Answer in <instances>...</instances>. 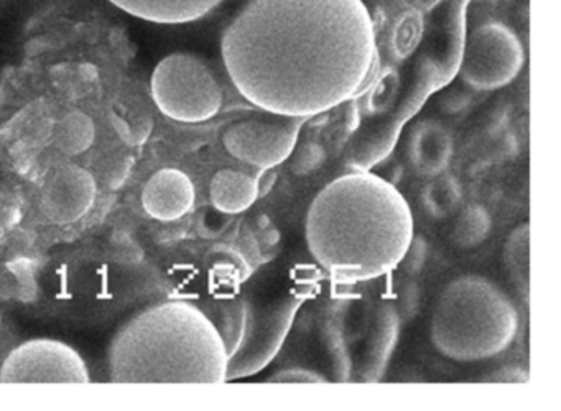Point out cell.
Listing matches in <instances>:
<instances>
[{
  "instance_id": "cell-1",
  "label": "cell",
  "mask_w": 561,
  "mask_h": 411,
  "mask_svg": "<svg viewBox=\"0 0 561 411\" xmlns=\"http://www.w3.org/2000/svg\"><path fill=\"white\" fill-rule=\"evenodd\" d=\"M221 49L249 102L291 117L310 118L363 94L379 62L363 0H248Z\"/></svg>"
},
{
  "instance_id": "cell-2",
  "label": "cell",
  "mask_w": 561,
  "mask_h": 411,
  "mask_svg": "<svg viewBox=\"0 0 561 411\" xmlns=\"http://www.w3.org/2000/svg\"><path fill=\"white\" fill-rule=\"evenodd\" d=\"M305 236L311 255L331 278L367 282L405 260L413 243L412 210L390 181L354 168L317 194Z\"/></svg>"
},
{
  "instance_id": "cell-3",
  "label": "cell",
  "mask_w": 561,
  "mask_h": 411,
  "mask_svg": "<svg viewBox=\"0 0 561 411\" xmlns=\"http://www.w3.org/2000/svg\"><path fill=\"white\" fill-rule=\"evenodd\" d=\"M229 354L208 316L190 301L144 309L111 342L114 384H222Z\"/></svg>"
},
{
  "instance_id": "cell-4",
  "label": "cell",
  "mask_w": 561,
  "mask_h": 411,
  "mask_svg": "<svg viewBox=\"0 0 561 411\" xmlns=\"http://www.w3.org/2000/svg\"><path fill=\"white\" fill-rule=\"evenodd\" d=\"M517 334V311L491 279L462 275L439 293L430 319L436 351L459 362L482 361L504 352Z\"/></svg>"
},
{
  "instance_id": "cell-5",
  "label": "cell",
  "mask_w": 561,
  "mask_h": 411,
  "mask_svg": "<svg viewBox=\"0 0 561 411\" xmlns=\"http://www.w3.org/2000/svg\"><path fill=\"white\" fill-rule=\"evenodd\" d=\"M152 99L163 115L183 124H199L222 107V89L215 72L192 53L165 56L153 69Z\"/></svg>"
},
{
  "instance_id": "cell-6",
  "label": "cell",
  "mask_w": 561,
  "mask_h": 411,
  "mask_svg": "<svg viewBox=\"0 0 561 411\" xmlns=\"http://www.w3.org/2000/svg\"><path fill=\"white\" fill-rule=\"evenodd\" d=\"M525 49L517 33L501 22H488L465 36L458 72L476 91L511 84L524 68Z\"/></svg>"
},
{
  "instance_id": "cell-7",
  "label": "cell",
  "mask_w": 561,
  "mask_h": 411,
  "mask_svg": "<svg viewBox=\"0 0 561 411\" xmlns=\"http://www.w3.org/2000/svg\"><path fill=\"white\" fill-rule=\"evenodd\" d=\"M305 296L298 289L267 305L248 308L244 332L238 349L229 357L226 380L251 377L271 364L287 339Z\"/></svg>"
},
{
  "instance_id": "cell-8",
  "label": "cell",
  "mask_w": 561,
  "mask_h": 411,
  "mask_svg": "<svg viewBox=\"0 0 561 411\" xmlns=\"http://www.w3.org/2000/svg\"><path fill=\"white\" fill-rule=\"evenodd\" d=\"M305 121V117L265 112L229 125L222 144L238 160L262 171L272 170L294 153Z\"/></svg>"
},
{
  "instance_id": "cell-9",
  "label": "cell",
  "mask_w": 561,
  "mask_h": 411,
  "mask_svg": "<svg viewBox=\"0 0 561 411\" xmlns=\"http://www.w3.org/2000/svg\"><path fill=\"white\" fill-rule=\"evenodd\" d=\"M83 357L57 339H32L15 347L0 368L2 384H90Z\"/></svg>"
},
{
  "instance_id": "cell-10",
  "label": "cell",
  "mask_w": 561,
  "mask_h": 411,
  "mask_svg": "<svg viewBox=\"0 0 561 411\" xmlns=\"http://www.w3.org/2000/svg\"><path fill=\"white\" fill-rule=\"evenodd\" d=\"M96 191V180L90 171L75 163H60L45 174L38 206L50 222L67 226L90 213Z\"/></svg>"
},
{
  "instance_id": "cell-11",
  "label": "cell",
  "mask_w": 561,
  "mask_h": 411,
  "mask_svg": "<svg viewBox=\"0 0 561 411\" xmlns=\"http://www.w3.org/2000/svg\"><path fill=\"white\" fill-rule=\"evenodd\" d=\"M195 184L176 168H163L147 181L142 190V207L162 222L182 219L195 206Z\"/></svg>"
},
{
  "instance_id": "cell-12",
  "label": "cell",
  "mask_w": 561,
  "mask_h": 411,
  "mask_svg": "<svg viewBox=\"0 0 561 411\" xmlns=\"http://www.w3.org/2000/svg\"><path fill=\"white\" fill-rule=\"evenodd\" d=\"M407 153L416 173L426 178L436 176L446 170L451 160V135L436 122H420L410 134Z\"/></svg>"
},
{
  "instance_id": "cell-13",
  "label": "cell",
  "mask_w": 561,
  "mask_h": 411,
  "mask_svg": "<svg viewBox=\"0 0 561 411\" xmlns=\"http://www.w3.org/2000/svg\"><path fill=\"white\" fill-rule=\"evenodd\" d=\"M129 15L162 25L195 22L225 0H110Z\"/></svg>"
},
{
  "instance_id": "cell-14",
  "label": "cell",
  "mask_w": 561,
  "mask_h": 411,
  "mask_svg": "<svg viewBox=\"0 0 561 411\" xmlns=\"http://www.w3.org/2000/svg\"><path fill=\"white\" fill-rule=\"evenodd\" d=\"M209 197L219 213H244L257 201V197H261L259 180L244 171L225 168L213 176Z\"/></svg>"
},
{
  "instance_id": "cell-15",
  "label": "cell",
  "mask_w": 561,
  "mask_h": 411,
  "mask_svg": "<svg viewBox=\"0 0 561 411\" xmlns=\"http://www.w3.org/2000/svg\"><path fill=\"white\" fill-rule=\"evenodd\" d=\"M209 321L215 324L225 341L226 351L229 357L238 349L241 342L242 332H244L245 318H248V305L239 296H221V298L211 299V301L196 305Z\"/></svg>"
},
{
  "instance_id": "cell-16",
  "label": "cell",
  "mask_w": 561,
  "mask_h": 411,
  "mask_svg": "<svg viewBox=\"0 0 561 411\" xmlns=\"http://www.w3.org/2000/svg\"><path fill=\"white\" fill-rule=\"evenodd\" d=\"M504 262L518 292L527 295L530 285V226L520 224L512 230L504 247Z\"/></svg>"
},
{
  "instance_id": "cell-17",
  "label": "cell",
  "mask_w": 561,
  "mask_h": 411,
  "mask_svg": "<svg viewBox=\"0 0 561 411\" xmlns=\"http://www.w3.org/2000/svg\"><path fill=\"white\" fill-rule=\"evenodd\" d=\"M423 206L433 219H446L453 216L461 203V186L451 174H436L422 194Z\"/></svg>"
},
{
  "instance_id": "cell-18",
  "label": "cell",
  "mask_w": 561,
  "mask_h": 411,
  "mask_svg": "<svg viewBox=\"0 0 561 411\" xmlns=\"http://www.w3.org/2000/svg\"><path fill=\"white\" fill-rule=\"evenodd\" d=\"M491 217L481 204H469L456 216L451 240L459 249H474L488 239Z\"/></svg>"
},
{
  "instance_id": "cell-19",
  "label": "cell",
  "mask_w": 561,
  "mask_h": 411,
  "mask_svg": "<svg viewBox=\"0 0 561 411\" xmlns=\"http://www.w3.org/2000/svg\"><path fill=\"white\" fill-rule=\"evenodd\" d=\"M93 122L83 114H70L55 127V147L68 157L83 153L93 145Z\"/></svg>"
},
{
  "instance_id": "cell-20",
  "label": "cell",
  "mask_w": 561,
  "mask_h": 411,
  "mask_svg": "<svg viewBox=\"0 0 561 411\" xmlns=\"http://www.w3.org/2000/svg\"><path fill=\"white\" fill-rule=\"evenodd\" d=\"M271 384H324L327 377H321L318 372L310 368L291 367L277 372L267 378Z\"/></svg>"
},
{
  "instance_id": "cell-21",
  "label": "cell",
  "mask_w": 561,
  "mask_h": 411,
  "mask_svg": "<svg viewBox=\"0 0 561 411\" xmlns=\"http://www.w3.org/2000/svg\"><path fill=\"white\" fill-rule=\"evenodd\" d=\"M321 160H323V148L313 144L305 145L295 158L294 171L297 174L308 173V171L320 167Z\"/></svg>"
},
{
  "instance_id": "cell-22",
  "label": "cell",
  "mask_w": 561,
  "mask_h": 411,
  "mask_svg": "<svg viewBox=\"0 0 561 411\" xmlns=\"http://www.w3.org/2000/svg\"><path fill=\"white\" fill-rule=\"evenodd\" d=\"M528 380V374L522 368L505 367L501 370L492 372L491 377L482 378V381H497V384H522Z\"/></svg>"
},
{
  "instance_id": "cell-23",
  "label": "cell",
  "mask_w": 561,
  "mask_h": 411,
  "mask_svg": "<svg viewBox=\"0 0 561 411\" xmlns=\"http://www.w3.org/2000/svg\"><path fill=\"white\" fill-rule=\"evenodd\" d=\"M259 180V196H265L272 190L274 184V174L265 173L264 176L257 178Z\"/></svg>"
}]
</instances>
